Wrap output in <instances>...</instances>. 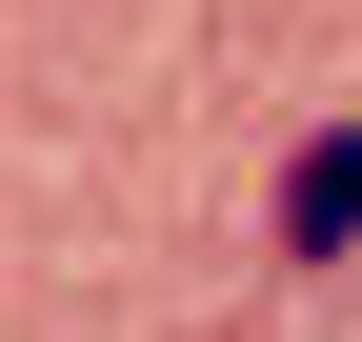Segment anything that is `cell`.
Listing matches in <instances>:
<instances>
[{
  "label": "cell",
  "instance_id": "6da1fadb",
  "mask_svg": "<svg viewBox=\"0 0 362 342\" xmlns=\"http://www.w3.org/2000/svg\"><path fill=\"white\" fill-rule=\"evenodd\" d=\"M342 242H362V121H322L282 182V262H342Z\"/></svg>",
  "mask_w": 362,
  "mask_h": 342
}]
</instances>
